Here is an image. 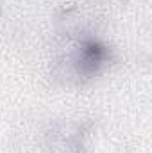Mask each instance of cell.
Instances as JSON below:
<instances>
[{"mask_svg":"<svg viewBox=\"0 0 152 153\" xmlns=\"http://www.w3.org/2000/svg\"><path fill=\"white\" fill-rule=\"evenodd\" d=\"M104 59V50L97 45V43H88L81 48L79 53V70H82L84 73H91L99 68V64Z\"/></svg>","mask_w":152,"mask_h":153,"instance_id":"cell-1","label":"cell"}]
</instances>
